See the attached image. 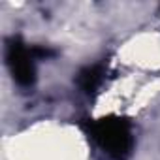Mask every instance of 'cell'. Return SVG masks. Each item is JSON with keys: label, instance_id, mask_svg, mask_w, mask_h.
<instances>
[{"label": "cell", "instance_id": "2", "mask_svg": "<svg viewBox=\"0 0 160 160\" xmlns=\"http://www.w3.org/2000/svg\"><path fill=\"white\" fill-rule=\"evenodd\" d=\"M8 64L10 70L13 73V79L23 85L28 87L34 83V77H36V70H34V55L30 49H27L19 40H13L8 45Z\"/></svg>", "mask_w": 160, "mask_h": 160}, {"label": "cell", "instance_id": "3", "mask_svg": "<svg viewBox=\"0 0 160 160\" xmlns=\"http://www.w3.org/2000/svg\"><path fill=\"white\" fill-rule=\"evenodd\" d=\"M102 81H104V68L102 66H89V68L81 70L77 75L79 89L87 94L96 92V89L102 85Z\"/></svg>", "mask_w": 160, "mask_h": 160}, {"label": "cell", "instance_id": "1", "mask_svg": "<svg viewBox=\"0 0 160 160\" xmlns=\"http://www.w3.org/2000/svg\"><path fill=\"white\" fill-rule=\"evenodd\" d=\"M89 136L113 160H126L134 147L132 126L121 117H104L87 124Z\"/></svg>", "mask_w": 160, "mask_h": 160}]
</instances>
